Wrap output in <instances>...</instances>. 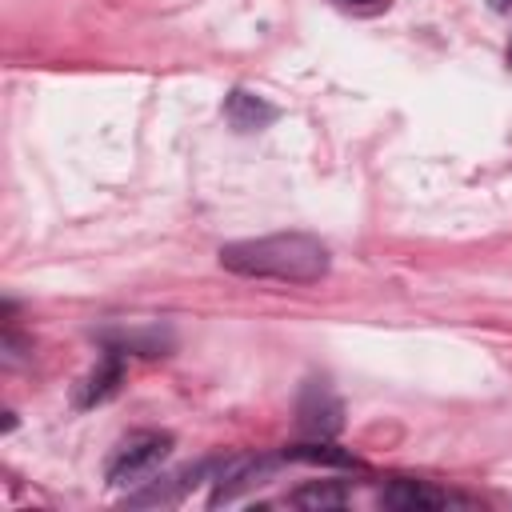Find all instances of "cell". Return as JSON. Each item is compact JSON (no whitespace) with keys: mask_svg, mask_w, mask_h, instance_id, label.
Wrapping results in <instances>:
<instances>
[{"mask_svg":"<svg viewBox=\"0 0 512 512\" xmlns=\"http://www.w3.org/2000/svg\"><path fill=\"white\" fill-rule=\"evenodd\" d=\"M220 264L248 280L316 284L328 276V248L304 232H276V236H260V240L224 244Z\"/></svg>","mask_w":512,"mask_h":512,"instance_id":"cell-1","label":"cell"},{"mask_svg":"<svg viewBox=\"0 0 512 512\" xmlns=\"http://www.w3.org/2000/svg\"><path fill=\"white\" fill-rule=\"evenodd\" d=\"M168 448H172V436H168V432H136V436H128V440L116 448L112 464H108V480H112V484L148 480V476L160 468V460L168 456Z\"/></svg>","mask_w":512,"mask_h":512,"instance_id":"cell-2","label":"cell"},{"mask_svg":"<svg viewBox=\"0 0 512 512\" xmlns=\"http://www.w3.org/2000/svg\"><path fill=\"white\" fill-rule=\"evenodd\" d=\"M296 424L304 436L312 440H332L344 428V404L336 400V392L324 380H308L296 404Z\"/></svg>","mask_w":512,"mask_h":512,"instance_id":"cell-3","label":"cell"},{"mask_svg":"<svg viewBox=\"0 0 512 512\" xmlns=\"http://www.w3.org/2000/svg\"><path fill=\"white\" fill-rule=\"evenodd\" d=\"M380 504L400 508V512H432V508H448V504H456V500H452L448 492H436V488L420 484V480H392V484L384 488Z\"/></svg>","mask_w":512,"mask_h":512,"instance_id":"cell-4","label":"cell"},{"mask_svg":"<svg viewBox=\"0 0 512 512\" xmlns=\"http://www.w3.org/2000/svg\"><path fill=\"white\" fill-rule=\"evenodd\" d=\"M224 116H228L232 128H240V132H256V128H264V124L276 120V108H272L264 96H256V92L232 88L228 100H224Z\"/></svg>","mask_w":512,"mask_h":512,"instance_id":"cell-5","label":"cell"},{"mask_svg":"<svg viewBox=\"0 0 512 512\" xmlns=\"http://www.w3.org/2000/svg\"><path fill=\"white\" fill-rule=\"evenodd\" d=\"M120 376H124L120 348H112V352L104 356V364H96V368L84 376V384H80V392H76V404H80V408H92V404L108 400V396L120 388Z\"/></svg>","mask_w":512,"mask_h":512,"instance_id":"cell-6","label":"cell"},{"mask_svg":"<svg viewBox=\"0 0 512 512\" xmlns=\"http://www.w3.org/2000/svg\"><path fill=\"white\" fill-rule=\"evenodd\" d=\"M288 460H304V464H328V468H360V460L328 440H316V444H296V448H284Z\"/></svg>","mask_w":512,"mask_h":512,"instance_id":"cell-7","label":"cell"},{"mask_svg":"<svg viewBox=\"0 0 512 512\" xmlns=\"http://www.w3.org/2000/svg\"><path fill=\"white\" fill-rule=\"evenodd\" d=\"M344 500H348V492L328 480H316V484H304L292 492V504H300V508H340Z\"/></svg>","mask_w":512,"mask_h":512,"instance_id":"cell-8","label":"cell"},{"mask_svg":"<svg viewBox=\"0 0 512 512\" xmlns=\"http://www.w3.org/2000/svg\"><path fill=\"white\" fill-rule=\"evenodd\" d=\"M344 4H372V0H344Z\"/></svg>","mask_w":512,"mask_h":512,"instance_id":"cell-9","label":"cell"}]
</instances>
